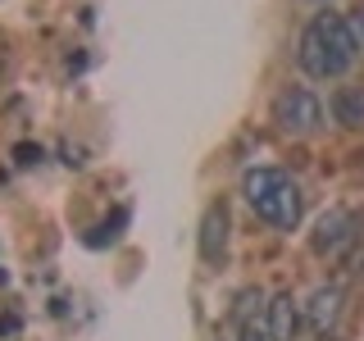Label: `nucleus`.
Segmentation results:
<instances>
[{
  "instance_id": "obj_1",
  "label": "nucleus",
  "mask_w": 364,
  "mask_h": 341,
  "mask_svg": "<svg viewBox=\"0 0 364 341\" xmlns=\"http://www.w3.org/2000/svg\"><path fill=\"white\" fill-rule=\"evenodd\" d=\"M355 60H360V37H355V28H350L346 14L323 9V14H314L305 23L301 45H296V64H301L310 77H318V82L341 77Z\"/></svg>"
},
{
  "instance_id": "obj_7",
  "label": "nucleus",
  "mask_w": 364,
  "mask_h": 341,
  "mask_svg": "<svg viewBox=\"0 0 364 341\" xmlns=\"http://www.w3.org/2000/svg\"><path fill=\"white\" fill-rule=\"evenodd\" d=\"M264 318H269L273 341H291L296 337V301H291V291H278V296H273V301L264 305Z\"/></svg>"
},
{
  "instance_id": "obj_3",
  "label": "nucleus",
  "mask_w": 364,
  "mask_h": 341,
  "mask_svg": "<svg viewBox=\"0 0 364 341\" xmlns=\"http://www.w3.org/2000/svg\"><path fill=\"white\" fill-rule=\"evenodd\" d=\"M269 114H273V123L291 136H314L323 128V100H318L310 87H282L278 96H273Z\"/></svg>"
},
{
  "instance_id": "obj_8",
  "label": "nucleus",
  "mask_w": 364,
  "mask_h": 341,
  "mask_svg": "<svg viewBox=\"0 0 364 341\" xmlns=\"http://www.w3.org/2000/svg\"><path fill=\"white\" fill-rule=\"evenodd\" d=\"M259 301V291H242V310H237V341H273L269 318H250V305Z\"/></svg>"
},
{
  "instance_id": "obj_6",
  "label": "nucleus",
  "mask_w": 364,
  "mask_h": 341,
  "mask_svg": "<svg viewBox=\"0 0 364 341\" xmlns=\"http://www.w3.org/2000/svg\"><path fill=\"white\" fill-rule=\"evenodd\" d=\"M305 314H310L314 332H328V328L337 323V314H341V287H318L310 296V305H305Z\"/></svg>"
},
{
  "instance_id": "obj_4",
  "label": "nucleus",
  "mask_w": 364,
  "mask_h": 341,
  "mask_svg": "<svg viewBox=\"0 0 364 341\" xmlns=\"http://www.w3.org/2000/svg\"><path fill=\"white\" fill-rule=\"evenodd\" d=\"M355 227H360V219L350 210H328L323 219H318V227H314V250H318V255H337V250H346L350 242H355Z\"/></svg>"
},
{
  "instance_id": "obj_2",
  "label": "nucleus",
  "mask_w": 364,
  "mask_h": 341,
  "mask_svg": "<svg viewBox=\"0 0 364 341\" xmlns=\"http://www.w3.org/2000/svg\"><path fill=\"white\" fill-rule=\"evenodd\" d=\"M242 196H246L250 210H255L269 227H278V232H296V227H301L305 196L282 168H250L242 178Z\"/></svg>"
},
{
  "instance_id": "obj_10",
  "label": "nucleus",
  "mask_w": 364,
  "mask_h": 341,
  "mask_svg": "<svg viewBox=\"0 0 364 341\" xmlns=\"http://www.w3.org/2000/svg\"><path fill=\"white\" fill-rule=\"evenodd\" d=\"M350 28H355V37H360V45H364V9H355V18H350Z\"/></svg>"
},
{
  "instance_id": "obj_5",
  "label": "nucleus",
  "mask_w": 364,
  "mask_h": 341,
  "mask_svg": "<svg viewBox=\"0 0 364 341\" xmlns=\"http://www.w3.org/2000/svg\"><path fill=\"white\" fill-rule=\"evenodd\" d=\"M228 205H210V210L200 214V259L210 269H219L223 264V255H228Z\"/></svg>"
},
{
  "instance_id": "obj_9",
  "label": "nucleus",
  "mask_w": 364,
  "mask_h": 341,
  "mask_svg": "<svg viewBox=\"0 0 364 341\" xmlns=\"http://www.w3.org/2000/svg\"><path fill=\"white\" fill-rule=\"evenodd\" d=\"M333 114L346 128H364V87H341L333 96Z\"/></svg>"
}]
</instances>
